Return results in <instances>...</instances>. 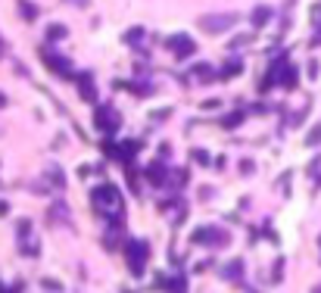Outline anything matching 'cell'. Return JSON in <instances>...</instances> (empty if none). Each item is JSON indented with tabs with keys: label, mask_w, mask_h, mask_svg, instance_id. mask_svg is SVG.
Wrapping results in <instances>:
<instances>
[{
	"label": "cell",
	"mask_w": 321,
	"mask_h": 293,
	"mask_svg": "<svg viewBox=\"0 0 321 293\" xmlns=\"http://www.w3.org/2000/svg\"><path fill=\"white\" fill-rule=\"evenodd\" d=\"M234 22H237V13H212V16L200 19L203 31H209V34H222L228 28H234Z\"/></svg>",
	"instance_id": "cell-1"
},
{
	"label": "cell",
	"mask_w": 321,
	"mask_h": 293,
	"mask_svg": "<svg viewBox=\"0 0 321 293\" xmlns=\"http://www.w3.org/2000/svg\"><path fill=\"white\" fill-rule=\"evenodd\" d=\"M94 203L103 209V206H110V209H119V190L113 184H103L94 190Z\"/></svg>",
	"instance_id": "cell-2"
},
{
	"label": "cell",
	"mask_w": 321,
	"mask_h": 293,
	"mask_svg": "<svg viewBox=\"0 0 321 293\" xmlns=\"http://www.w3.org/2000/svg\"><path fill=\"white\" fill-rule=\"evenodd\" d=\"M169 50L175 57H193L197 44H193V38H187V34H175V38H169Z\"/></svg>",
	"instance_id": "cell-3"
},
{
	"label": "cell",
	"mask_w": 321,
	"mask_h": 293,
	"mask_svg": "<svg viewBox=\"0 0 321 293\" xmlns=\"http://www.w3.org/2000/svg\"><path fill=\"white\" fill-rule=\"evenodd\" d=\"M144 259H147V243H140V240L128 243V262H131L134 274H144V271H140V268H144Z\"/></svg>",
	"instance_id": "cell-4"
},
{
	"label": "cell",
	"mask_w": 321,
	"mask_h": 293,
	"mask_svg": "<svg viewBox=\"0 0 321 293\" xmlns=\"http://www.w3.org/2000/svg\"><path fill=\"white\" fill-rule=\"evenodd\" d=\"M97 128H100V131H106V134H113L116 128H119L113 109H97Z\"/></svg>",
	"instance_id": "cell-5"
},
{
	"label": "cell",
	"mask_w": 321,
	"mask_h": 293,
	"mask_svg": "<svg viewBox=\"0 0 321 293\" xmlns=\"http://www.w3.org/2000/svg\"><path fill=\"white\" fill-rule=\"evenodd\" d=\"M78 87L84 90V100H94V97H97V90H94V81H91V75H81V78H78Z\"/></svg>",
	"instance_id": "cell-6"
},
{
	"label": "cell",
	"mask_w": 321,
	"mask_h": 293,
	"mask_svg": "<svg viewBox=\"0 0 321 293\" xmlns=\"http://www.w3.org/2000/svg\"><path fill=\"white\" fill-rule=\"evenodd\" d=\"M147 178H150V181H156V184H163V181H166V169H163V166H156V162H153V166L147 169Z\"/></svg>",
	"instance_id": "cell-7"
},
{
	"label": "cell",
	"mask_w": 321,
	"mask_h": 293,
	"mask_svg": "<svg viewBox=\"0 0 321 293\" xmlns=\"http://www.w3.org/2000/svg\"><path fill=\"white\" fill-rule=\"evenodd\" d=\"M269 16H272V10H269V7L253 10V25H265V22H269Z\"/></svg>",
	"instance_id": "cell-8"
},
{
	"label": "cell",
	"mask_w": 321,
	"mask_h": 293,
	"mask_svg": "<svg viewBox=\"0 0 321 293\" xmlns=\"http://www.w3.org/2000/svg\"><path fill=\"white\" fill-rule=\"evenodd\" d=\"M19 10H22V16H25V19H34V16H38V7H34V4H28V0H19Z\"/></svg>",
	"instance_id": "cell-9"
},
{
	"label": "cell",
	"mask_w": 321,
	"mask_h": 293,
	"mask_svg": "<svg viewBox=\"0 0 321 293\" xmlns=\"http://www.w3.org/2000/svg\"><path fill=\"white\" fill-rule=\"evenodd\" d=\"M47 38H50V41H57V38H66V28H63V25H53V28L47 31Z\"/></svg>",
	"instance_id": "cell-10"
},
{
	"label": "cell",
	"mask_w": 321,
	"mask_h": 293,
	"mask_svg": "<svg viewBox=\"0 0 321 293\" xmlns=\"http://www.w3.org/2000/svg\"><path fill=\"white\" fill-rule=\"evenodd\" d=\"M318 140H321V125H315V128H312V131H309V137H306V143L312 146V143H318Z\"/></svg>",
	"instance_id": "cell-11"
},
{
	"label": "cell",
	"mask_w": 321,
	"mask_h": 293,
	"mask_svg": "<svg viewBox=\"0 0 321 293\" xmlns=\"http://www.w3.org/2000/svg\"><path fill=\"white\" fill-rule=\"evenodd\" d=\"M225 278H240V262L228 265V268H225Z\"/></svg>",
	"instance_id": "cell-12"
},
{
	"label": "cell",
	"mask_w": 321,
	"mask_h": 293,
	"mask_svg": "<svg viewBox=\"0 0 321 293\" xmlns=\"http://www.w3.org/2000/svg\"><path fill=\"white\" fill-rule=\"evenodd\" d=\"M222 125H225V128H237V125H240V113H234V116H228V119H225Z\"/></svg>",
	"instance_id": "cell-13"
},
{
	"label": "cell",
	"mask_w": 321,
	"mask_h": 293,
	"mask_svg": "<svg viewBox=\"0 0 321 293\" xmlns=\"http://www.w3.org/2000/svg\"><path fill=\"white\" fill-rule=\"evenodd\" d=\"M237 72H240V63H231V66L225 69V75H222V78H231V75H237Z\"/></svg>",
	"instance_id": "cell-14"
},
{
	"label": "cell",
	"mask_w": 321,
	"mask_h": 293,
	"mask_svg": "<svg viewBox=\"0 0 321 293\" xmlns=\"http://www.w3.org/2000/svg\"><path fill=\"white\" fill-rule=\"evenodd\" d=\"M193 156H197V162H209V153H203V150H197Z\"/></svg>",
	"instance_id": "cell-15"
},
{
	"label": "cell",
	"mask_w": 321,
	"mask_h": 293,
	"mask_svg": "<svg viewBox=\"0 0 321 293\" xmlns=\"http://www.w3.org/2000/svg\"><path fill=\"white\" fill-rule=\"evenodd\" d=\"M4 103H7V100H4V94H0V106H4Z\"/></svg>",
	"instance_id": "cell-16"
},
{
	"label": "cell",
	"mask_w": 321,
	"mask_h": 293,
	"mask_svg": "<svg viewBox=\"0 0 321 293\" xmlns=\"http://www.w3.org/2000/svg\"><path fill=\"white\" fill-rule=\"evenodd\" d=\"M75 4H81V7H84V4H87V0H75Z\"/></svg>",
	"instance_id": "cell-17"
}]
</instances>
